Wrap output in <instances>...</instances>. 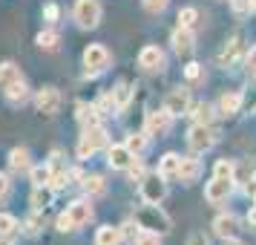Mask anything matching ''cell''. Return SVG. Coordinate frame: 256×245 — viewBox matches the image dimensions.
<instances>
[{"label":"cell","mask_w":256,"mask_h":245,"mask_svg":"<svg viewBox=\"0 0 256 245\" xmlns=\"http://www.w3.org/2000/svg\"><path fill=\"white\" fill-rule=\"evenodd\" d=\"M55 199V187L52 185H35L32 187V208L35 210H46Z\"/></svg>","instance_id":"16"},{"label":"cell","mask_w":256,"mask_h":245,"mask_svg":"<svg viewBox=\"0 0 256 245\" xmlns=\"http://www.w3.org/2000/svg\"><path fill=\"white\" fill-rule=\"evenodd\" d=\"M124 144H127V147H130L132 153H136V156H138V153L144 150V147H147V133H130Z\"/></svg>","instance_id":"30"},{"label":"cell","mask_w":256,"mask_h":245,"mask_svg":"<svg viewBox=\"0 0 256 245\" xmlns=\"http://www.w3.org/2000/svg\"><path fill=\"white\" fill-rule=\"evenodd\" d=\"M190 116H193V121H196V124H210L216 113H213V107H210V104H204V101H202V104L193 107V113H190Z\"/></svg>","instance_id":"27"},{"label":"cell","mask_w":256,"mask_h":245,"mask_svg":"<svg viewBox=\"0 0 256 245\" xmlns=\"http://www.w3.org/2000/svg\"><path fill=\"white\" fill-rule=\"evenodd\" d=\"M18 233V219L12 213H0V236H14Z\"/></svg>","instance_id":"29"},{"label":"cell","mask_w":256,"mask_h":245,"mask_svg":"<svg viewBox=\"0 0 256 245\" xmlns=\"http://www.w3.org/2000/svg\"><path fill=\"white\" fill-rule=\"evenodd\" d=\"M3 93H6V98H9L12 104H26V101H29V87H26L24 78H18L14 84H9Z\"/></svg>","instance_id":"21"},{"label":"cell","mask_w":256,"mask_h":245,"mask_svg":"<svg viewBox=\"0 0 256 245\" xmlns=\"http://www.w3.org/2000/svg\"><path fill=\"white\" fill-rule=\"evenodd\" d=\"M66 213H70L72 225L81 228V225H86V222L92 219V205H90V199H78V202H72L70 208H66Z\"/></svg>","instance_id":"12"},{"label":"cell","mask_w":256,"mask_h":245,"mask_svg":"<svg viewBox=\"0 0 256 245\" xmlns=\"http://www.w3.org/2000/svg\"><path fill=\"white\" fill-rule=\"evenodd\" d=\"M35 44H38L40 49H55V47H58V32L46 29V32H40V35L35 38Z\"/></svg>","instance_id":"31"},{"label":"cell","mask_w":256,"mask_h":245,"mask_svg":"<svg viewBox=\"0 0 256 245\" xmlns=\"http://www.w3.org/2000/svg\"><path fill=\"white\" fill-rule=\"evenodd\" d=\"M130 98H132V87H130L127 81H118L116 90H112V101H116L118 110H124V107L130 104Z\"/></svg>","instance_id":"26"},{"label":"cell","mask_w":256,"mask_h":245,"mask_svg":"<svg viewBox=\"0 0 256 245\" xmlns=\"http://www.w3.org/2000/svg\"><path fill=\"white\" fill-rule=\"evenodd\" d=\"M95 245H121V228H112V225H104L95 233Z\"/></svg>","instance_id":"22"},{"label":"cell","mask_w":256,"mask_h":245,"mask_svg":"<svg viewBox=\"0 0 256 245\" xmlns=\"http://www.w3.org/2000/svg\"><path fill=\"white\" fill-rule=\"evenodd\" d=\"M127 173L132 176V179H138V182H141V179H144V164H141V162H132V164L127 167Z\"/></svg>","instance_id":"38"},{"label":"cell","mask_w":256,"mask_h":245,"mask_svg":"<svg viewBox=\"0 0 256 245\" xmlns=\"http://www.w3.org/2000/svg\"><path fill=\"white\" fill-rule=\"evenodd\" d=\"M170 121H173V116L167 113V110H150L147 113V118H144V133L147 136H164L167 130H170Z\"/></svg>","instance_id":"7"},{"label":"cell","mask_w":256,"mask_h":245,"mask_svg":"<svg viewBox=\"0 0 256 245\" xmlns=\"http://www.w3.org/2000/svg\"><path fill=\"white\" fill-rule=\"evenodd\" d=\"M236 216L233 213H222V216H216L213 219V231H216V236H222V239H233L236 236Z\"/></svg>","instance_id":"15"},{"label":"cell","mask_w":256,"mask_h":245,"mask_svg":"<svg viewBox=\"0 0 256 245\" xmlns=\"http://www.w3.org/2000/svg\"><path fill=\"white\" fill-rule=\"evenodd\" d=\"M84 67H86V75H98L110 67V49L101 47V44H92V47L84 49Z\"/></svg>","instance_id":"5"},{"label":"cell","mask_w":256,"mask_h":245,"mask_svg":"<svg viewBox=\"0 0 256 245\" xmlns=\"http://www.w3.org/2000/svg\"><path fill=\"white\" fill-rule=\"evenodd\" d=\"M187 144H190L193 153H208L216 144V136H213L210 124H193L190 133H187Z\"/></svg>","instance_id":"6"},{"label":"cell","mask_w":256,"mask_h":245,"mask_svg":"<svg viewBox=\"0 0 256 245\" xmlns=\"http://www.w3.org/2000/svg\"><path fill=\"white\" fill-rule=\"evenodd\" d=\"M164 196H167V179L158 170L156 173H144V179H141V199L147 205H162Z\"/></svg>","instance_id":"2"},{"label":"cell","mask_w":256,"mask_h":245,"mask_svg":"<svg viewBox=\"0 0 256 245\" xmlns=\"http://www.w3.org/2000/svg\"><path fill=\"white\" fill-rule=\"evenodd\" d=\"M110 144V139H106V130L104 127H86L84 130L81 141H78V159H90L92 153H98L101 147H106Z\"/></svg>","instance_id":"4"},{"label":"cell","mask_w":256,"mask_h":245,"mask_svg":"<svg viewBox=\"0 0 256 245\" xmlns=\"http://www.w3.org/2000/svg\"><path fill=\"white\" fill-rule=\"evenodd\" d=\"M224 245H244V242H239V239H224Z\"/></svg>","instance_id":"46"},{"label":"cell","mask_w":256,"mask_h":245,"mask_svg":"<svg viewBox=\"0 0 256 245\" xmlns=\"http://www.w3.org/2000/svg\"><path fill=\"white\" fill-rule=\"evenodd\" d=\"M196 18H198V12L187 6V9H182V12H178V26H187V29H190V26L196 24Z\"/></svg>","instance_id":"33"},{"label":"cell","mask_w":256,"mask_h":245,"mask_svg":"<svg viewBox=\"0 0 256 245\" xmlns=\"http://www.w3.org/2000/svg\"><path fill=\"white\" fill-rule=\"evenodd\" d=\"M248 222H250V225H254V228H256V205H254V208H250V210H248Z\"/></svg>","instance_id":"44"},{"label":"cell","mask_w":256,"mask_h":245,"mask_svg":"<svg viewBox=\"0 0 256 245\" xmlns=\"http://www.w3.org/2000/svg\"><path fill=\"white\" fill-rule=\"evenodd\" d=\"M239 107H242V93H224L219 101V113L224 116H233V113H239Z\"/></svg>","instance_id":"23"},{"label":"cell","mask_w":256,"mask_h":245,"mask_svg":"<svg viewBox=\"0 0 256 245\" xmlns=\"http://www.w3.org/2000/svg\"><path fill=\"white\" fill-rule=\"evenodd\" d=\"M170 41H173V49L178 55H190V52H193V44H196V38H193V32H190L187 26H178Z\"/></svg>","instance_id":"14"},{"label":"cell","mask_w":256,"mask_h":245,"mask_svg":"<svg viewBox=\"0 0 256 245\" xmlns=\"http://www.w3.org/2000/svg\"><path fill=\"white\" fill-rule=\"evenodd\" d=\"M132 245H162V233H152V231H138V236L132 239Z\"/></svg>","instance_id":"32"},{"label":"cell","mask_w":256,"mask_h":245,"mask_svg":"<svg viewBox=\"0 0 256 245\" xmlns=\"http://www.w3.org/2000/svg\"><path fill=\"white\" fill-rule=\"evenodd\" d=\"M18 78H20V70L14 67L12 61H3V64H0V90H6V87L14 84Z\"/></svg>","instance_id":"24"},{"label":"cell","mask_w":256,"mask_h":245,"mask_svg":"<svg viewBox=\"0 0 256 245\" xmlns=\"http://www.w3.org/2000/svg\"><path fill=\"white\" fill-rule=\"evenodd\" d=\"M35 107H38V113H44V116H55V113L60 110V93L55 90V87H44V90H38Z\"/></svg>","instance_id":"9"},{"label":"cell","mask_w":256,"mask_h":245,"mask_svg":"<svg viewBox=\"0 0 256 245\" xmlns=\"http://www.w3.org/2000/svg\"><path fill=\"white\" fill-rule=\"evenodd\" d=\"M44 15H46L49 24H55V21H58V6H52V3H49L46 9H44Z\"/></svg>","instance_id":"39"},{"label":"cell","mask_w":256,"mask_h":245,"mask_svg":"<svg viewBox=\"0 0 256 245\" xmlns=\"http://www.w3.org/2000/svg\"><path fill=\"white\" fill-rule=\"evenodd\" d=\"M164 110H167L173 118L176 116H184L187 110H190V93H187V90H182V87H178V90H173V93L164 98Z\"/></svg>","instance_id":"11"},{"label":"cell","mask_w":256,"mask_h":245,"mask_svg":"<svg viewBox=\"0 0 256 245\" xmlns=\"http://www.w3.org/2000/svg\"><path fill=\"white\" fill-rule=\"evenodd\" d=\"M141 3H144V9H147V12H164L170 0H141Z\"/></svg>","instance_id":"35"},{"label":"cell","mask_w":256,"mask_h":245,"mask_svg":"<svg viewBox=\"0 0 256 245\" xmlns=\"http://www.w3.org/2000/svg\"><path fill=\"white\" fill-rule=\"evenodd\" d=\"M55 225H58V231H75V225H72V219H70V213H66V210H64V213H60L58 219H55Z\"/></svg>","instance_id":"36"},{"label":"cell","mask_w":256,"mask_h":245,"mask_svg":"<svg viewBox=\"0 0 256 245\" xmlns=\"http://www.w3.org/2000/svg\"><path fill=\"white\" fill-rule=\"evenodd\" d=\"M132 162H136V153L130 150L127 144H110L106 147V164L112 170H127Z\"/></svg>","instance_id":"8"},{"label":"cell","mask_w":256,"mask_h":245,"mask_svg":"<svg viewBox=\"0 0 256 245\" xmlns=\"http://www.w3.org/2000/svg\"><path fill=\"white\" fill-rule=\"evenodd\" d=\"M84 190H86V196L104 193V179L101 176H84Z\"/></svg>","instance_id":"28"},{"label":"cell","mask_w":256,"mask_h":245,"mask_svg":"<svg viewBox=\"0 0 256 245\" xmlns=\"http://www.w3.org/2000/svg\"><path fill=\"white\" fill-rule=\"evenodd\" d=\"M9 167H12L14 173H29L32 170V156H29V150L26 147H14L9 153Z\"/></svg>","instance_id":"18"},{"label":"cell","mask_w":256,"mask_h":245,"mask_svg":"<svg viewBox=\"0 0 256 245\" xmlns=\"http://www.w3.org/2000/svg\"><path fill=\"white\" fill-rule=\"evenodd\" d=\"M6 193H9V176L0 173V199L6 196Z\"/></svg>","instance_id":"41"},{"label":"cell","mask_w":256,"mask_h":245,"mask_svg":"<svg viewBox=\"0 0 256 245\" xmlns=\"http://www.w3.org/2000/svg\"><path fill=\"white\" fill-rule=\"evenodd\" d=\"M14 242V236H0V245H12Z\"/></svg>","instance_id":"45"},{"label":"cell","mask_w":256,"mask_h":245,"mask_svg":"<svg viewBox=\"0 0 256 245\" xmlns=\"http://www.w3.org/2000/svg\"><path fill=\"white\" fill-rule=\"evenodd\" d=\"M38 231H40V219L35 216V219H29V225H26V233H38Z\"/></svg>","instance_id":"42"},{"label":"cell","mask_w":256,"mask_h":245,"mask_svg":"<svg viewBox=\"0 0 256 245\" xmlns=\"http://www.w3.org/2000/svg\"><path fill=\"white\" fill-rule=\"evenodd\" d=\"M29 179H32V185H49L52 182V164H32Z\"/></svg>","instance_id":"25"},{"label":"cell","mask_w":256,"mask_h":245,"mask_svg":"<svg viewBox=\"0 0 256 245\" xmlns=\"http://www.w3.org/2000/svg\"><path fill=\"white\" fill-rule=\"evenodd\" d=\"M98 118H101L98 104H78V124H81L84 130L95 127V124H98Z\"/></svg>","instance_id":"20"},{"label":"cell","mask_w":256,"mask_h":245,"mask_svg":"<svg viewBox=\"0 0 256 245\" xmlns=\"http://www.w3.org/2000/svg\"><path fill=\"white\" fill-rule=\"evenodd\" d=\"M233 193V179H222V176H213V182H208L204 187V199L210 205H219Z\"/></svg>","instance_id":"10"},{"label":"cell","mask_w":256,"mask_h":245,"mask_svg":"<svg viewBox=\"0 0 256 245\" xmlns=\"http://www.w3.org/2000/svg\"><path fill=\"white\" fill-rule=\"evenodd\" d=\"M138 64L144 67V70H150V72L164 70V52L158 47H144L138 52Z\"/></svg>","instance_id":"13"},{"label":"cell","mask_w":256,"mask_h":245,"mask_svg":"<svg viewBox=\"0 0 256 245\" xmlns=\"http://www.w3.org/2000/svg\"><path fill=\"white\" fill-rule=\"evenodd\" d=\"M213 170H216V176H222V179H233V170H236V167H233V162H216Z\"/></svg>","instance_id":"34"},{"label":"cell","mask_w":256,"mask_h":245,"mask_svg":"<svg viewBox=\"0 0 256 245\" xmlns=\"http://www.w3.org/2000/svg\"><path fill=\"white\" fill-rule=\"evenodd\" d=\"M72 18H75V24L81 29H95L101 24V3L98 0H75Z\"/></svg>","instance_id":"3"},{"label":"cell","mask_w":256,"mask_h":245,"mask_svg":"<svg viewBox=\"0 0 256 245\" xmlns=\"http://www.w3.org/2000/svg\"><path fill=\"white\" fill-rule=\"evenodd\" d=\"M187 245H210V242H208V236H204V233H193V236L187 239Z\"/></svg>","instance_id":"40"},{"label":"cell","mask_w":256,"mask_h":245,"mask_svg":"<svg viewBox=\"0 0 256 245\" xmlns=\"http://www.w3.org/2000/svg\"><path fill=\"white\" fill-rule=\"evenodd\" d=\"M198 173H202L198 159H193V156H182V164H178V176H176V179H182L184 185H190V182H196Z\"/></svg>","instance_id":"17"},{"label":"cell","mask_w":256,"mask_h":245,"mask_svg":"<svg viewBox=\"0 0 256 245\" xmlns=\"http://www.w3.org/2000/svg\"><path fill=\"white\" fill-rule=\"evenodd\" d=\"M132 219L138 222L141 231H152V233H167L170 228H173L170 216H167L158 205H141V208L136 210V216H132Z\"/></svg>","instance_id":"1"},{"label":"cell","mask_w":256,"mask_h":245,"mask_svg":"<svg viewBox=\"0 0 256 245\" xmlns=\"http://www.w3.org/2000/svg\"><path fill=\"white\" fill-rule=\"evenodd\" d=\"M187 78H193V81L198 78V64H187Z\"/></svg>","instance_id":"43"},{"label":"cell","mask_w":256,"mask_h":245,"mask_svg":"<svg viewBox=\"0 0 256 245\" xmlns=\"http://www.w3.org/2000/svg\"><path fill=\"white\" fill-rule=\"evenodd\" d=\"M178 164H182V156L178 153H164L162 162H158V173L164 179H176L178 176Z\"/></svg>","instance_id":"19"},{"label":"cell","mask_w":256,"mask_h":245,"mask_svg":"<svg viewBox=\"0 0 256 245\" xmlns=\"http://www.w3.org/2000/svg\"><path fill=\"white\" fill-rule=\"evenodd\" d=\"M244 70H248V75H256V47L248 52V58H244Z\"/></svg>","instance_id":"37"}]
</instances>
